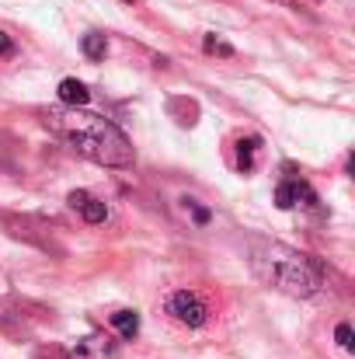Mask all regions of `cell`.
<instances>
[{"mask_svg": "<svg viewBox=\"0 0 355 359\" xmlns=\"http://www.w3.org/2000/svg\"><path fill=\"white\" fill-rule=\"evenodd\" d=\"M49 122L88 161L105 164V168H129L132 164L129 140L109 119H102L95 112H81V109H56V112H49Z\"/></svg>", "mask_w": 355, "mask_h": 359, "instance_id": "1", "label": "cell"}, {"mask_svg": "<svg viewBox=\"0 0 355 359\" xmlns=\"http://www.w3.org/2000/svg\"><path fill=\"white\" fill-rule=\"evenodd\" d=\"M251 265L268 286H275V290H282L289 297H314L321 290V283H324L321 269L307 255H300V251H293L286 244L251 241Z\"/></svg>", "mask_w": 355, "mask_h": 359, "instance_id": "2", "label": "cell"}, {"mask_svg": "<svg viewBox=\"0 0 355 359\" xmlns=\"http://www.w3.org/2000/svg\"><path fill=\"white\" fill-rule=\"evenodd\" d=\"M167 314H171L174 321L188 325V328H199V325H206L209 307H206V300H202L199 293H192V290H178V293L167 297Z\"/></svg>", "mask_w": 355, "mask_h": 359, "instance_id": "3", "label": "cell"}, {"mask_svg": "<svg viewBox=\"0 0 355 359\" xmlns=\"http://www.w3.org/2000/svg\"><path fill=\"white\" fill-rule=\"evenodd\" d=\"M70 359H116V342L109 335H88L70 349Z\"/></svg>", "mask_w": 355, "mask_h": 359, "instance_id": "4", "label": "cell"}, {"mask_svg": "<svg viewBox=\"0 0 355 359\" xmlns=\"http://www.w3.org/2000/svg\"><path fill=\"white\" fill-rule=\"evenodd\" d=\"M317 199H314V192H310V185H303V182H282L279 189H275V206L279 210H293V206H314Z\"/></svg>", "mask_w": 355, "mask_h": 359, "instance_id": "5", "label": "cell"}, {"mask_svg": "<svg viewBox=\"0 0 355 359\" xmlns=\"http://www.w3.org/2000/svg\"><path fill=\"white\" fill-rule=\"evenodd\" d=\"M60 102L67 105V109H84L88 102H91V91H88V84H81V81H74V77H67L63 84H60Z\"/></svg>", "mask_w": 355, "mask_h": 359, "instance_id": "6", "label": "cell"}, {"mask_svg": "<svg viewBox=\"0 0 355 359\" xmlns=\"http://www.w3.org/2000/svg\"><path fill=\"white\" fill-rule=\"evenodd\" d=\"M112 325L118 328L122 339H132L139 332V314L136 311H118V314H112Z\"/></svg>", "mask_w": 355, "mask_h": 359, "instance_id": "7", "label": "cell"}, {"mask_svg": "<svg viewBox=\"0 0 355 359\" xmlns=\"http://www.w3.org/2000/svg\"><path fill=\"white\" fill-rule=\"evenodd\" d=\"M254 154H258V140H240L237 143V171H254Z\"/></svg>", "mask_w": 355, "mask_h": 359, "instance_id": "8", "label": "cell"}, {"mask_svg": "<svg viewBox=\"0 0 355 359\" xmlns=\"http://www.w3.org/2000/svg\"><path fill=\"white\" fill-rule=\"evenodd\" d=\"M77 210L84 213L88 224H105V217H109V206H105L102 199H91V196H84V203H81Z\"/></svg>", "mask_w": 355, "mask_h": 359, "instance_id": "9", "label": "cell"}, {"mask_svg": "<svg viewBox=\"0 0 355 359\" xmlns=\"http://www.w3.org/2000/svg\"><path fill=\"white\" fill-rule=\"evenodd\" d=\"M105 53H109V39L105 35H98V32L84 35V56L88 60H105Z\"/></svg>", "mask_w": 355, "mask_h": 359, "instance_id": "10", "label": "cell"}, {"mask_svg": "<svg viewBox=\"0 0 355 359\" xmlns=\"http://www.w3.org/2000/svg\"><path fill=\"white\" fill-rule=\"evenodd\" d=\"M202 46H206V53H220V56H234V49H230L227 42H220L216 35H206V42H202Z\"/></svg>", "mask_w": 355, "mask_h": 359, "instance_id": "11", "label": "cell"}, {"mask_svg": "<svg viewBox=\"0 0 355 359\" xmlns=\"http://www.w3.org/2000/svg\"><path fill=\"white\" fill-rule=\"evenodd\" d=\"M338 346L342 349H352L355 342H352V328L349 325H338Z\"/></svg>", "mask_w": 355, "mask_h": 359, "instance_id": "12", "label": "cell"}, {"mask_svg": "<svg viewBox=\"0 0 355 359\" xmlns=\"http://www.w3.org/2000/svg\"><path fill=\"white\" fill-rule=\"evenodd\" d=\"M11 53H14V42H11V35L0 32V56H11Z\"/></svg>", "mask_w": 355, "mask_h": 359, "instance_id": "13", "label": "cell"}, {"mask_svg": "<svg viewBox=\"0 0 355 359\" xmlns=\"http://www.w3.org/2000/svg\"><path fill=\"white\" fill-rule=\"evenodd\" d=\"M125 4H132V0H125Z\"/></svg>", "mask_w": 355, "mask_h": 359, "instance_id": "14", "label": "cell"}]
</instances>
